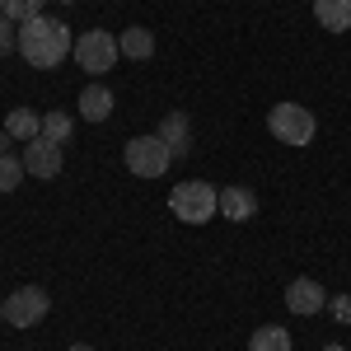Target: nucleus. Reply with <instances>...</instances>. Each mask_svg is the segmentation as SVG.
Returning a JSON list of instances; mask_svg holds the SVG:
<instances>
[{"mask_svg":"<svg viewBox=\"0 0 351 351\" xmlns=\"http://www.w3.org/2000/svg\"><path fill=\"white\" fill-rule=\"evenodd\" d=\"M286 309H291L295 319H314V314L328 309V291L314 276H295V281L286 286Z\"/></svg>","mask_w":351,"mask_h":351,"instance_id":"obj_8","label":"nucleus"},{"mask_svg":"<svg viewBox=\"0 0 351 351\" xmlns=\"http://www.w3.org/2000/svg\"><path fill=\"white\" fill-rule=\"evenodd\" d=\"M169 211L183 225H206V220L220 216V188H211L206 178H188L169 192Z\"/></svg>","mask_w":351,"mask_h":351,"instance_id":"obj_2","label":"nucleus"},{"mask_svg":"<svg viewBox=\"0 0 351 351\" xmlns=\"http://www.w3.org/2000/svg\"><path fill=\"white\" fill-rule=\"evenodd\" d=\"M47 10V0H0V14H10L14 24H28Z\"/></svg>","mask_w":351,"mask_h":351,"instance_id":"obj_17","label":"nucleus"},{"mask_svg":"<svg viewBox=\"0 0 351 351\" xmlns=\"http://www.w3.org/2000/svg\"><path fill=\"white\" fill-rule=\"evenodd\" d=\"M169 145V155L173 160H183V155H192V122L183 117V112H164V122H160V132H155Z\"/></svg>","mask_w":351,"mask_h":351,"instance_id":"obj_9","label":"nucleus"},{"mask_svg":"<svg viewBox=\"0 0 351 351\" xmlns=\"http://www.w3.org/2000/svg\"><path fill=\"white\" fill-rule=\"evenodd\" d=\"M71 132H75V117H71V112H43V136H47V141H56V145H66V141H71Z\"/></svg>","mask_w":351,"mask_h":351,"instance_id":"obj_16","label":"nucleus"},{"mask_svg":"<svg viewBox=\"0 0 351 351\" xmlns=\"http://www.w3.org/2000/svg\"><path fill=\"white\" fill-rule=\"evenodd\" d=\"M117 52L127 56V61H150V56H155V33H150V28H127V33H117Z\"/></svg>","mask_w":351,"mask_h":351,"instance_id":"obj_12","label":"nucleus"},{"mask_svg":"<svg viewBox=\"0 0 351 351\" xmlns=\"http://www.w3.org/2000/svg\"><path fill=\"white\" fill-rule=\"evenodd\" d=\"M5 132L28 145V141H38V136H43V117H38L33 108H14L10 117H5Z\"/></svg>","mask_w":351,"mask_h":351,"instance_id":"obj_14","label":"nucleus"},{"mask_svg":"<svg viewBox=\"0 0 351 351\" xmlns=\"http://www.w3.org/2000/svg\"><path fill=\"white\" fill-rule=\"evenodd\" d=\"M324 351H342V347H324Z\"/></svg>","mask_w":351,"mask_h":351,"instance_id":"obj_24","label":"nucleus"},{"mask_svg":"<svg viewBox=\"0 0 351 351\" xmlns=\"http://www.w3.org/2000/svg\"><path fill=\"white\" fill-rule=\"evenodd\" d=\"M71 52H75V33H71V24L47 19V14L19 24V56H24L33 71H56Z\"/></svg>","mask_w":351,"mask_h":351,"instance_id":"obj_1","label":"nucleus"},{"mask_svg":"<svg viewBox=\"0 0 351 351\" xmlns=\"http://www.w3.org/2000/svg\"><path fill=\"white\" fill-rule=\"evenodd\" d=\"M220 216L234 220V225L253 220V216H258V197H253V188H239V183L220 188Z\"/></svg>","mask_w":351,"mask_h":351,"instance_id":"obj_11","label":"nucleus"},{"mask_svg":"<svg viewBox=\"0 0 351 351\" xmlns=\"http://www.w3.org/2000/svg\"><path fill=\"white\" fill-rule=\"evenodd\" d=\"M122 160H127V169H132L136 178H164L173 155H169V145H164L160 136H132L127 150H122Z\"/></svg>","mask_w":351,"mask_h":351,"instance_id":"obj_5","label":"nucleus"},{"mask_svg":"<svg viewBox=\"0 0 351 351\" xmlns=\"http://www.w3.org/2000/svg\"><path fill=\"white\" fill-rule=\"evenodd\" d=\"M14 47H19V24L10 14H0V56H10Z\"/></svg>","mask_w":351,"mask_h":351,"instance_id":"obj_19","label":"nucleus"},{"mask_svg":"<svg viewBox=\"0 0 351 351\" xmlns=\"http://www.w3.org/2000/svg\"><path fill=\"white\" fill-rule=\"evenodd\" d=\"M61 5H75V0H61Z\"/></svg>","mask_w":351,"mask_h":351,"instance_id":"obj_25","label":"nucleus"},{"mask_svg":"<svg viewBox=\"0 0 351 351\" xmlns=\"http://www.w3.org/2000/svg\"><path fill=\"white\" fill-rule=\"evenodd\" d=\"M71 351H94V347H89V342H75V347H71Z\"/></svg>","mask_w":351,"mask_h":351,"instance_id":"obj_22","label":"nucleus"},{"mask_svg":"<svg viewBox=\"0 0 351 351\" xmlns=\"http://www.w3.org/2000/svg\"><path fill=\"white\" fill-rule=\"evenodd\" d=\"M19 160H24V169L33 173V178H47V183H52V178H61L66 155H61V145H56V141L38 136V141H28V145H24V155H19Z\"/></svg>","mask_w":351,"mask_h":351,"instance_id":"obj_7","label":"nucleus"},{"mask_svg":"<svg viewBox=\"0 0 351 351\" xmlns=\"http://www.w3.org/2000/svg\"><path fill=\"white\" fill-rule=\"evenodd\" d=\"M328 309H332V319H337V324H351V295L328 300Z\"/></svg>","mask_w":351,"mask_h":351,"instance_id":"obj_20","label":"nucleus"},{"mask_svg":"<svg viewBox=\"0 0 351 351\" xmlns=\"http://www.w3.org/2000/svg\"><path fill=\"white\" fill-rule=\"evenodd\" d=\"M47 314H52V295L43 286H19L5 300V324H14V328H38Z\"/></svg>","mask_w":351,"mask_h":351,"instance_id":"obj_6","label":"nucleus"},{"mask_svg":"<svg viewBox=\"0 0 351 351\" xmlns=\"http://www.w3.org/2000/svg\"><path fill=\"white\" fill-rule=\"evenodd\" d=\"M248 351H291V328H281V324L253 328V337H248Z\"/></svg>","mask_w":351,"mask_h":351,"instance_id":"obj_15","label":"nucleus"},{"mask_svg":"<svg viewBox=\"0 0 351 351\" xmlns=\"http://www.w3.org/2000/svg\"><path fill=\"white\" fill-rule=\"evenodd\" d=\"M75 66H80L84 75H108L112 66H117V38L104 33V28H84L80 38H75Z\"/></svg>","mask_w":351,"mask_h":351,"instance_id":"obj_4","label":"nucleus"},{"mask_svg":"<svg viewBox=\"0 0 351 351\" xmlns=\"http://www.w3.org/2000/svg\"><path fill=\"white\" fill-rule=\"evenodd\" d=\"M314 19L328 33H347L351 28V0H314Z\"/></svg>","mask_w":351,"mask_h":351,"instance_id":"obj_13","label":"nucleus"},{"mask_svg":"<svg viewBox=\"0 0 351 351\" xmlns=\"http://www.w3.org/2000/svg\"><path fill=\"white\" fill-rule=\"evenodd\" d=\"M24 160H14V155H0V192H14L24 183Z\"/></svg>","mask_w":351,"mask_h":351,"instance_id":"obj_18","label":"nucleus"},{"mask_svg":"<svg viewBox=\"0 0 351 351\" xmlns=\"http://www.w3.org/2000/svg\"><path fill=\"white\" fill-rule=\"evenodd\" d=\"M0 324H5V300H0Z\"/></svg>","mask_w":351,"mask_h":351,"instance_id":"obj_23","label":"nucleus"},{"mask_svg":"<svg viewBox=\"0 0 351 351\" xmlns=\"http://www.w3.org/2000/svg\"><path fill=\"white\" fill-rule=\"evenodd\" d=\"M267 132L281 141V145H309L314 132H319V122H314V112L304 108V104H276L267 112Z\"/></svg>","mask_w":351,"mask_h":351,"instance_id":"obj_3","label":"nucleus"},{"mask_svg":"<svg viewBox=\"0 0 351 351\" xmlns=\"http://www.w3.org/2000/svg\"><path fill=\"white\" fill-rule=\"evenodd\" d=\"M75 108H80L84 122H108V117H112V89H108V84H99V80H89L80 89V99H75Z\"/></svg>","mask_w":351,"mask_h":351,"instance_id":"obj_10","label":"nucleus"},{"mask_svg":"<svg viewBox=\"0 0 351 351\" xmlns=\"http://www.w3.org/2000/svg\"><path fill=\"white\" fill-rule=\"evenodd\" d=\"M10 141H14V136H10L5 127H0V155H10Z\"/></svg>","mask_w":351,"mask_h":351,"instance_id":"obj_21","label":"nucleus"}]
</instances>
